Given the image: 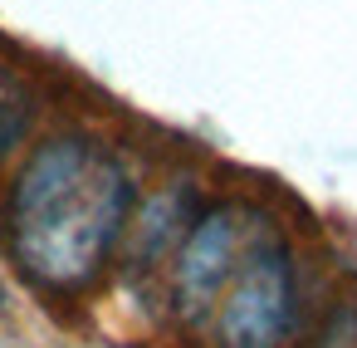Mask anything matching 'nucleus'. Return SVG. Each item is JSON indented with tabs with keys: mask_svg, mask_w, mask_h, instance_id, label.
<instances>
[{
	"mask_svg": "<svg viewBox=\"0 0 357 348\" xmlns=\"http://www.w3.org/2000/svg\"><path fill=\"white\" fill-rule=\"evenodd\" d=\"M0 304H6V280H0Z\"/></svg>",
	"mask_w": 357,
	"mask_h": 348,
	"instance_id": "obj_4",
	"label": "nucleus"
},
{
	"mask_svg": "<svg viewBox=\"0 0 357 348\" xmlns=\"http://www.w3.org/2000/svg\"><path fill=\"white\" fill-rule=\"evenodd\" d=\"M35 123V94L25 84V74H15L6 59H0V162L10 157V147L30 133Z\"/></svg>",
	"mask_w": 357,
	"mask_h": 348,
	"instance_id": "obj_3",
	"label": "nucleus"
},
{
	"mask_svg": "<svg viewBox=\"0 0 357 348\" xmlns=\"http://www.w3.org/2000/svg\"><path fill=\"white\" fill-rule=\"evenodd\" d=\"M132 172L93 133H59L30 152L6 196V250L45 289H84L132 226Z\"/></svg>",
	"mask_w": 357,
	"mask_h": 348,
	"instance_id": "obj_1",
	"label": "nucleus"
},
{
	"mask_svg": "<svg viewBox=\"0 0 357 348\" xmlns=\"http://www.w3.org/2000/svg\"><path fill=\"white\" fill-rule=\"evenodd\" d=\"M167 294L215 348H289L298 328V260L269 211L220 201L172 250Z\"/></svg>",
	"mask_w": 357,
	"mask_h": 348,
	"instance_id": "obj_2",
	"label": "nucleus"
}]
</instances>
